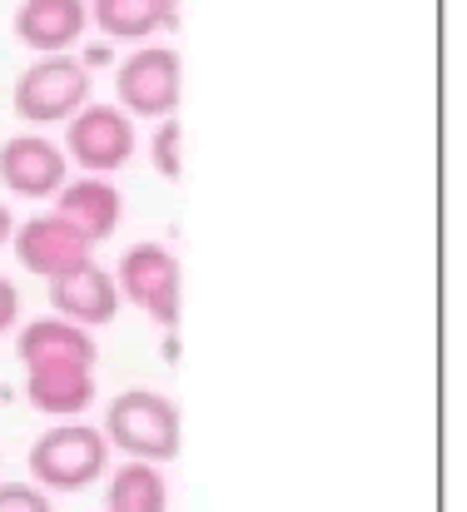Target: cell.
I'll use <instances>...</instances> for the list:
<instances>
[{"mask_svg":"<svg viewBox=\"0 0 467 512\" xmlns=\"http://www.w3.org/2000/svg\"><path fill=\"white\" fill-rule=\"evenodd\" d=\"M25 468H30V483L45 493H85L90 483H100L110 473V443L100 428L60 418L55 428H45L30 443Z\"/></svg>","mask_w":467,"mask_h":512,"instance_id":"cell-1","label":"cell"},{"mask_svg":"<svg viewBox=\"0 0 467 512\" xmlns=\"http://www.w3.org/2000/svg\"><path fill=\"white\" fill-rule=\"evenodd\" d=\"M105 443L120 448L125 458H140V463H174L179 448H184V423H179V408L174 398L150 393V388H130L120 398H110L105 408Z\"/></svg>","mask_w":467,"mask_h":512,"instance_id":"cell-2","label":"cell"},{"mask_svg":"<svg viewBox=\"0 0 467 512\" xmlns=\"http://www.w3.org/2000/svg\"><path fill=\"white\" fill-rule=\"evenodd\" d=\"M90 85L95 80L75 55H35V65L15 75L10 105L30 130H50V125H65L90 100Z\"/></svg>","mask_w":467,"mask_h":512,"instance_id":"cell-3","label":"cell"},{"mask_svg":"<svg viewBox=\"0 0 467 512\" xmlns=\"http://www.w3.org/2000/svg\"><path fill=\"white\" fill-rule=\"evenodd\" d=\"M184 100V60L174 45H135L115 70V105L130 120H169Z\"/></svg>","mask_w":467,"mask_h":512,"instance_id":"cell-4","label":"cell"},{"mask_svg":"<svg viewBox=\"0 0 467 512\" xmlns=\"http://www.w3.org/2000/svg\"><path fill=\"white\" fill-rule=\"evenodd\" d=\"M65 160L80 165L85 174H115L125 170L140 150V135H135V120L120 110V105H100V100H85L70 120H65Z\"/></svg>","mask_w":467,"mask_h":512,"instance_id":"cell-5","label":"cell"},{"mask_svg":"<svg viewBox=\"0 0 467 512\" xmlns=\"http://www.w3.org/2000/svg\"><path fill=\"white\" fill-rule=\"evenodd\" d=\"M115 289L145 319H155L159 329H174V319H179V259L164 244L125 249V259L115 269Z\"/></svg>","mask_w":467,"mask_h":512,"instance_id":"cell-6","label":"cell"},{"mask_svg":"<svg viewBox=\"0 0 467 512\" xmlns=\"http://www.w3.org/2000/svg\"><path fill=\"white\" fill-rule=\"evenodd\" d=\"M10 249H15L20 269L35 274V279H55V274H65V269L95 259V244H90L65 214H55V209H50V214H30L25 224H15Z\"/></svg>","mask_w":467,"mask_h":512,"instance_id":"cell-7","label":"cell"},{"mask_svg":"<svg viewBox=\"0 0 467 512\" xmlns=\"http://www.w3.org/2000/svg\"><path fill=\"white\" fill-rule=\"evenodd\" d=\"M65 170H70L65 150L40 130H20L0 145V184L15 199H50L65 184Z\"/></svg>","mask_w":467,"mask_h":512,"instance_id":"cell-8","label":"cell"},{"mask_svg":"<svg viewBox=\"0 0 467 512\" xmlns=\"http://www.w3.org/2000/svg\"><path fill=\"white\" fill-rule=\"evenodd\" d=\"M90 30V0H20L10 35L35 55H75Z\"/></svg>","mask_w":467,"mask_h":512,"instance_id":"cell-9","label":"cell"},{"mask_svg":"<svg viewBox=\"0 0 467 512\" xmlns=\"http://www.w3.org/2000/svg\"><path fill=\"white\" fill-rule=\"evenodd\" d=\"M120 304H125V299H120V289H115V274L100 269L95 259H85V264H75V269H65V274L50 279V314H60V319L80 324V329H105V324H115Z\"/></svg>","mask_w":467,"mask_h":512,"instance_id":"cell-10","label":"cell"},{"mask_svg":"<svg viewBox=\"0 0 467 512\" xmlns=\"http://www.w3.org/2000/svg\"><path fill=\"white\" fill-rule=\"evenodd\" d=\"M15 358L25 368H95L100 343H95V329H80V324L50 314V319H30L20 329Z\"/></svg>","mask_w":467,"mask_h":512,"instance_id":"cell-11","label":"cell"},{"mask_svg":"<svg viewBox=\"0 0 467 512\" xmlns=\"http://www.w3.org/2000/svg\"><path fill=\"white\" fill-rule=\"evenodd\" d=\"M55 214H65L90 244L110 239L125 219V194L110 184V174H80V179H65L55 194Z\"/></svg>","mask_w":467,"mask_h":512,"instance_id":"cell-12","label":"cell"},{"mask_svg":"<svg viewBox=\"0 0 467 512\" xmlns=\"http://www.w3.org/2000/svg\"><path fill=\"white\" fill-rule=\"evenodd\" d=\"M90 25H100L105 40L145 45L179 25V0H90Z\"/></svg>","mask_w":467,"mask_h":512,"instance_id":"cell-13","label":"cell"},{"mask_svg":"<svg viewBox=\"0 0 467 512\" xmlns=\"http://www.w3.org/2000/svg\"><path fill=\"white\" fill-rule=\"evenodd\" d=\"M95 368H25V403L45 418H80L95 403Z\"/></svg>","mask_w":467,"mask_h":512,"instance_id":"cell-14","label":"cell"},{"mask_svg":"<svg viewBox=\"0 0 467 512\" xmlns=\"http://www.w3.org/2000/svg\"><path fill=\"white\" fill-rule=\"evenodd\" d=\"M105 512H169V483H164L159 463L125 458V463L110 473Z\"/></svg>","mask_w":467,"mask_h":512,"instance_id":"cell-15","label":"cell"},{"mask_svg":"<svg viewBox=\"0 0 467 512\" xmlns=\"http://www.w3.org/2000/svg\"><path fill=\"white\" fill-rule=\"evenodd\" d=\"M150 160H155V170L164 174V179H179V174H184V130H179L174 115L155 125V135H150Z\"/></svg>","mask_w":467,"mask_h":512,"instance_id":"cell-16","label":"cell"},{"mask_svg":"<svg viewBox=\"0 0 467 512\" xmlns=\"http://www.w3.org/2000/svg\"><path fill=\"white\" fill-rule=\"evenodd\" d=\"M0 512H55V503L35 483H0Z\"/></svg>","mask_w":467,"mask_h":512,"instance_id":"cell-17","label":"cell"},{"mask_svg":"<svg viewBox=\"0 0 467 512\" xmlns=\"http://www.w3.org/2000/svg\"><path fill=\"white\" fill-rule=\"evenodd\" d=\"M15 324H20V294H15V284L0 274V339H5Z\"/></svg>","mask_w":467,"mask_h":512,"instance_id":"cell-18","label":"cell"},{"mask_svg":"<svg viewBox=\"0 0 467 512\" xmlns=\"http://www.w3.org/2000/svg\"><path fill=\"white\" fill-rule=\"evenodd\" d=\"M75 60H80L85 70H95V65H110V60H115V50H110V40H105V45H90L85 55H75Z\"/></svg>","mask_w":467,"mask_h":512,"instance_id":"cell-19","label":"cell"},{"mask_svg":"<svg viewBox=\"0 0 467 512\" xmlns=\"http://www.w3.org/2000/svg\"><path fill=\"white\" fill-rule=\"evenodd\" d=\"M10 234H15V214H10V204L0 199V249L10 244Z\"/></svg>","mask_w":467,"mask_h":512,"instance_id":"cell-20","label":"cell"}]
</instances>
